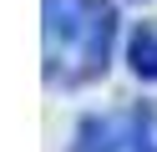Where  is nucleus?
<instances>
[{
	"label": "nucleus",
	"instance_id": "1",
	"mask_svg": "<svg viewBox=\"0 0 157 152\" xmlns=\"http://www.w3.org/2000/svg\"><path fill=\"white\" fill-rule=\"evenodd\" d=\"M117 36V10L106 0H46V61L51 81L81 86L101 76Z\"/></svg>",
	"mask_w": 157,
	"mask_h": 152
},
{
	"label": "nucleus",
	"instance_id": "2",
	"mask_svg": "<svg viewBox=\"0 0 157 152\" xmlns=\"http://www.w3.org/2000/svg\"><path fill=\"white\" fill-rule=\"evenodd\" d=\"M142 111H106V117H86L71 137V152H122L127 142H137Z\"/></svg>",
	"mask_w": 157,
	"mask_h": 152
},
{
	"label": "nucleus",
	"instance_id": "3",
	"mask_svg": "<svg viewBox=\"0 0 157 152\" xmlns=\"http://www.w3.org/2000/svg\"><path fill=\"white\" fill-rule=\"evenodd\" d=\"M127 56H132V71L142 81H157V25L152 20H142V25L132 30V51H127Z\"/></svg>",
	"mask_w": 157,
	"mask_h": 152
},
{
	"label": "nucleus",
	"instance_id": "4",
	"mask_svg": "<svg viewBox=\"0 0 157 152\" xmlns=\"http://www.w3.org/2000/svg\"><path fill=\"white\" fill-rule=\"evenodd\" d=\"M142 152H157V147H142Z\"/></svg>",
	"mask_w": 157,
	"mask_h": 152
}]
</instances>
